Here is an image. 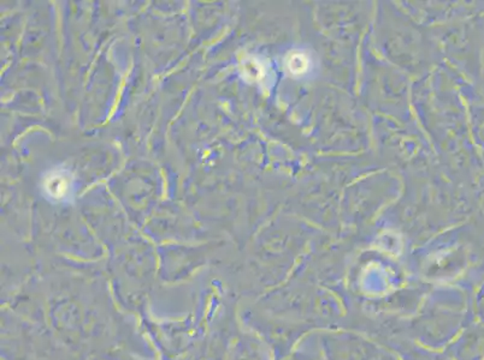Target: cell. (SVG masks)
<instances>
[{"instance_id": "obj_1", "label": "cell", "mask_w": 484, "mask_h": 360, "mask_svg": "<svg viewBox=\"0 0 484 360\" xmlns=\"http://www.w3.org/2000/svg\"><path fill=\"white\" fill-rule=\"evenodd\" d=\"M42 191L45 196L52 202H63L71 196L73 180L68 171L52 169L46 173L42 179Z\"/></svg>"}]
</instances>
